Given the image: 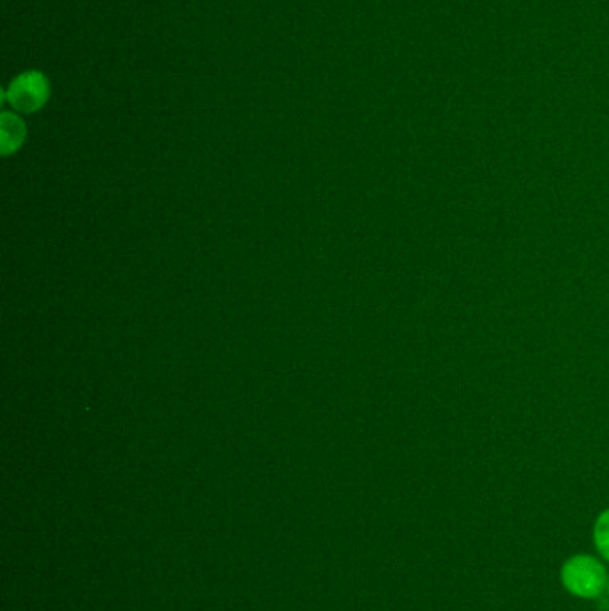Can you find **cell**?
Segmentation results:
<instances>
[{"mask_svg": "<svg viewBox=\"0 0 609 611\" xmlns=\"http://www.w3.org/2000/svg\"><path fill=\"white\" fill-rule=\"evenodd\" d=\"M608 574L601 561L588 554L572 556L561 569V583L581 599H597L608 588Z\"/></svg>", "mask_w": 609, "mask_h": 611, "instance_id": "1", "label": "cell"}, {"mask_svg": "<svg viewBox=\"0 0 609 611\" xmlns=\"http://www.w3.org/2000/svg\"><path fill=\"white\" fill-rule=\"evenodd\" d=\"M51 97L49 77L40 70H26L18 74L4 90V102L18 113H34L42 109Z\"/></svg>", "mask_w": 609, "mask_h": 611, "instance_id": "2", "label": "cell"}, {"mask_svg": "<svg viewBox=\"0 0 609 611\" xmlns=\"http://www.w3.org/2000/svg\"><path fill=\"white\" fill-rule=\"evenodd\" d=\"M0 131H2V152L4 154L17 151L26 140V124L17 113H9V111L2 113Z\"/></svg>", "mask_w": 609, "mask_h": 611, "instance_id": "3", "label": "cell"}, {"mask_svg": "<svg viewBox=\"0 0 609 611\" xmlns=\"http://www.w3.org/2000/svg\"><path fill=\"white\" fill-rule=\"evenodd\" d=\"M593 542L604 560L609 561V510L599 515L593 528Z\"/></svg>", "mask_w": 609, "mask_h": 611, "instance_id": "4", "label": "cell"}, {"mask_svg": "<svg viewBox=\"0 0 609 611\" xmlns=\"http://www.w3.org/2000/svg\"><path fill=\"white\" fill-rule=\"evenodd\" d=\"M608 594H609V581H608Z\"/></svg>", "mask_w": 609, "mask_h": 611, "instance_id": "5", "label": "cell"}]
</instances>
